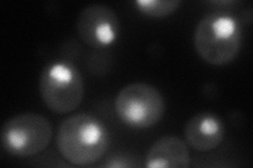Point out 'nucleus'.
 Wrapping results in <instances>:
<instances>
[{
    "label": "nucleus",
    "mask_w": 253,
    "mask_h": 168,
    "mask_svg": "<svg viewBox=\"0 0 253 168\" xmlns=\"http://www.w3.org/2000/svg\"><path fill=\"white\" fill-rule=\"evenodd\" d=\"M105 167L110 168H117V167H133L135 166V163L132 162V160H129L126 157L121 156V155H115L107 159L106 163L102 165Z\"/></svg>",
    "instance_id": "nucleus-10"
},
{
    "label": "nucleus",
    "mask_w": 253,
    "mask_h": 168,
    "mask_svg": "<svg viewBox=\"0 0 253 168\" xmlns=\"http://www.w3.org/2000/svg\"><path fill=\"white\" fill-rule=\"evenodd\" d=\"M190 162L186 142L175 135H164L150 147L145 165L147 168H188Z\"/></svg>",
    "instance_id": "nucleus-8"
},
{
    "label": "nucleus",
    "mask_w": 253,
    "mask_h": 168,
    "mask_svg": "<svg viewBox=\"0 0 253 168\" xmlns=\"http://www.w3.org/2000/svg\"><path fill=\"white\" fill-rule=\"evenodd\" d=\"M181 4L180 0H137L135 5L142 14L154 18H164L176 12Z\"/></svg>",
    "instance_id": "nucleus-9"
},
{
    "label": "nucleus",
    "mask_w": 253,
    "mask_h": 168,
    "mask_svg": "<svg viewBox=\"0 0 253 168\" xmlns=\"http://www.w3.org/2000/svg\"><path fill=\"white\" fill-rule=\"evenodd\" d=\"M114 108L123 123L142 130L161 121L166 104L162 93L156 87L145 82H133L118 92Z\"/></svg>",
    "instance_id": "nucleus-5"
},
{
    "label": "nucleus",
    "mask_w": 253,
    "mask_h": 168,
    "mask_svg": "<svg viewBox=\"0 0 253 168\" xmlns=\"http://www.w3.org/2000/svg\"><path fill=\"white\" fill-rule=\"evenodd\" d=\"M76 30L79 38L93 49L101 50L112 45L120 35V20L116 13L106 4L85 6L78 15Z\"/></svg>",
    "instance_id": "nucleus-6"
},
{
    "label": "nucleus",
    "mask_w": 253,
    "mask_h": 168,
    "mask_svg": "<svg viewBox=\"0 0 253 168\" xmlns=\"http://www.w3.org/2000/svg\"><path fill=\"white\" fill-rule=\"evenodd\" d=\"M39 93L45 106L53 113H71L84 99V84L81 71L66 60L50 62L42 71Z\"/></svg>",
    "instance_id": "nucleus-3"
},
{
    "label": "nucleus",
    "mask_w": 253,
    "mask_h": 168,
    "mask_svg": "<svg viewBox=\"0 0 253 168\" xmlns=\"http://www.w3.org/2000/svg\"><path fill=\"white\" fill-rule=\"evenodd\" d=\"M185 138L189 146L197 151H211L225 138V125L215 114L204 111L196 114L185 125Z\"/></svg>",
    "instance_id": "nucleus-7"
},
{
    "label": "nucleus",
    "mask_w": 253,
    "mask_h": 168,
    "mask_svg": "<svg viewBox=\"0 0 253 168\" xmlns=\"http://www.w3.org/2000/svg\"><path fill=\"white\" fill-rule=\"evenodd\" d=\"M109 132L96 116L81 113L68 117L60 124L56 143L63 159L76 166L96 163L109 147Z\"/></svg>",
    "instance_id": "nucleus-1"
},
{
    "label": "nucleus",
    "mask_w": 253,
    "mask_h": 168,
    "mask_svg": "<svg viewBox=\"0 0 253 168\" xmlns=\"http://www.w3.org/2000/svg\"><path fill=\"white\" fill-rule=\"evenodd\" d=\"M53 137L51 122L36 113H23L7 119L1 127L0 140L7 154L33 157L50 145Z\"/></svg>",
    "instance_id": "nucleus-4"
},
{
    "label": "nucleus",
    "mask_w": 253,
    "mask_h": 168,
    "mask_svg": "<svg viewBox=\"0 0 253 168\" xmlns=\"http://www.w3.org/2000/svg\"><path fill=\"white\" fill-rule=\"evenodd\" d=\"M243 32L240 21L224 12L209 13L194 30V47L200 57L212 66H225L240 53Z\"/></svg>",
    "instance_id": "nucleus-2"
}]
</instances>
